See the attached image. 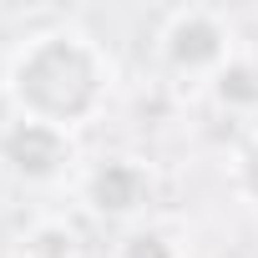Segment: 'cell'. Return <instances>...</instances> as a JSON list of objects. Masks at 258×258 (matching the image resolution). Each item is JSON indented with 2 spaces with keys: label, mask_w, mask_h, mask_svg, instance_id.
Returning <instances> with one entry per match:
<instances>
[{
  "label": "cell",
  "mask_w": 258,
  "mask_h": 258,
  "mask_svg": "<svg viewBox=\"0 0 258 258\" xmlns=\"http://www.w3.org/2000/svg\"><path fill=\"white\" fill-rule=\"evenodd\" d=\"M116 66L106 46L81 26L31 31L6 61V101L21 121H46L61 132H81L111 101Z\"/></svg>",
  "instance_id": "6da1fadb"
},
{
  "label": "cell",
  "mask_w": 258,
  "mask_h": 258,
  "mask_svg": "<svg viewBox=\"0 0 258 258\" xmlns=\"http://www.w3.org/2000/svg\"><path fill=\"white\" fill-rule=\"evenodd\" d=\"M157 56L182 81H213L238 56V41L228 16H218L213 6H177L157 26Z\"/></svg>",
  "instance_id": "7a4b0ae2"
},
{
  "label": "cell",
  "mask_w": 258,
  "mask_h": 258,
  "mask_svg": "<svg viewBox=\"0 0 258 258\" xmlns=\"http://www.w3.org/2000/svg\"><path fill=\"white\" fill-rule=\"evenodd\" d=\"M0 167L26 187H51L76 167V137L46 121H11L0 132Z\"/></svg>",
  "instance_id": "3957f363"
},
{
  "label": "cell",
  "mask_w": 258,
  "mask_h": 258,
  "mask_svg": "<svg viewBox=\"0 0 258 258\" xmlns=\"http://www.w3.org/2000/svg\"><path fill=\"white\" fill-rule=\"evenodd\" d=\"M81 203L96 213V218H111V223H126L137 218L147 203H152V167L142 157H101L86 167L81 177Z\"/></svg>",
  "instance_id": "277c9868"
},
{
  "label": "cell",
  "mask_w": 258,
  "mask_h": 258,
  "mask_svg": "<svg viewBox=\"0 0 258 258\" xmlns=\"http://www.w3.org/2000/svg\"><path fill=\"white\" fill-rule=\"evenodd\" d=\"M208 91H213V101L228 106V111H253V106H258V56L238 51V56L208 81Z\"/></svg>",
  "instance_id": "5b68a950"
},
{
  "label": "cell",
  "mask_w": 258,
  "mask_h": 258,
  "mask_svg": "<svg viewBox=\"0 0 258 258\" xmlns=\"http://www.w3.org/2000/svg\"><path fill=\"white\" fill-rule=\"evenodd\" d=\"M26 258H76V233L56 218H41L26 233Z\"/></svg>",
  "instance_id": "8992f818"
},
{
  "label": "cell",
  "mask_w": 258,
  "mask_h": 258,
  "mask_svg": "<svg viewBox=\"0 0 258 258\" xmlns=\"http://www.w3.org/2000/svg\"><path fill=\"white\" fill-rule=\"evenodd\" d=\"M116 258H182V253L162 228H126L116 243Z\"/></svg>",
  "instance_id": "52a82bcc"
},
{
  "label": "cell",
  "mask_w": 258,
  "mask_h": 258,
  "mask_svg": "<svg viewBox=\"0 0 258 258\" xmlns=\"http://www.w3.org/2000/svg\"><path fill=\"white\" fill-rule=\"evenodd\" d=\"M233 187L248 198V203H258V132L238 147V157H233Z\"/></svg>",
  "instance_id": "ba28073f"
}]
</instances>
